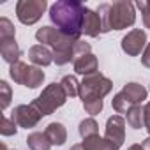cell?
Here are the masks:
<instances>
[{
	"mask_svg": "<svg viewBox=\"0 0 150 150\" xmlns=\"http://www.w3.org/2000/svg\"><path fill=\"white\" fill-rule=\"evenodd\" d=\"M83 14L85 6L76 0H60L50 7V18L53 25L65 35L80 39L81 27H83Z\"/></svg>",
	"mask_w": 150,
	"mask_h": 150,
	"instance_id": "6da1fadb",
	"label": "cell"
},
{
	"mask_svg": "<svg viewBox=\"0 0 150 150\" xmlns=\"http://www.w3.org/2000/svg\"><path fill=\"white\" fill-rule=\"evenodd\" d=\"M35 39L51 48L53 51V62L57 65H65L71 60H74V44L80 39H74L71 35H65L57 27H42L35 32Z\"/></svg>",
	"mask_w": 150,
	"mask_h": 150,
	"instance_id": "7a4b0ae2",
	"label": "cell"
},
{
	"mask_svg": "<svg viewBox=\"0 0 150 150\" xmlns=\"http://www.w3.org/2000/svg\"><path fill=\"white\" fill-rule=\"evenodd\" d=\"M103 21V34L110 30H124L136 21L134 4L127 0H118L113 4H101L97 9Z\"/></svg>",
	"mask_w": 150,
	"mask_h": 150,
	"instance_id": "3957f363",
	"label": "cell"
},
{
	"mask_svg": "<svg viewBox=\"0 0 150 150\" xmlns=\"http://www.w3.org/2000/svg\"><path fill=\"white\" fill-rule=\"evenodd\" d=\"M65 101H67V94H65L64 87H62L60 83H51V85H48V87L42 90V94H41L37 99H34L30 104L41 113V117H46V115H51V113H53L55 110H58L60 106H64Z\"/></svg>",
	"mask_w": 150,
	"mask_h": 150,
	"instance_id": "277c9868",
	"label": "cell"
},
{
	"mask_svg": "<svg viewBox=\"0 0 150 150\" xmlns=\"http://www.w3.org/2000/svg\"><path fill=\"white\" fill-rule=\"evenodd\" d=\"M113 88V83L110 78H106L104 74L96 72L90 76H85L83 81L80 83V97L81 101L87 99H103L104 96H108Z\"/></svg>",
	"mask_w": 150,
	"mask_h": 150,
	"instance_id": "5b68a950",
	"label": "cell"
},
{
	"mask_svg": "<svg viewBox=\"0 0 150 150\" xmlns=\"http://www.w3.org/2000/svg\"><path fill=\"white\" fill-rule=\"evenodd\" d=\"M46 7V0H20L16 4V16L23 25H34L41 20Z\"/></svg>",
	"mask_w": 150,
	"mask_h": 150,
	"instance_id": "8992f818",
	"label": "cell"
},
{
	"mask_svg": "<svg viewBox=\"0 0 150 150\" xmlns=\"http://www.w3.org/2000/svg\"><path fill=\"white\" fill-rule=\"evenodd\" d=\"M145 48H146V34L141 28H134L122 37V50H124V53H127L131 57L143 53Z\"/></svg>",
	"mask_w": 150,
	"mask_h": 150,
	"instance_id": "52a82bcc",
	"label": "cell"
},
{
	"mask_svg": "<svg viewBox=\"0 0 150 150\" xmlns=\"http://www.w3.org/2000/svg\"><path fill=\"white\" fill-rule=\"evenodd\" d=\"M11 118L20 125V127H25V129H32L39 124V120L42 118L41 113L32 106V104H20L13 110V115Z\"/></svg>",
	"mask_w": 150,
	"mask_h": 150,
	"instance_id": "ba28073f",
	"label": "cell"
},
{
	"mask_svg": "<svg viewBox=\"0 0 150 150\" xmlns=\"http://www.w3.org/2000/svg\"><path fill=\"white\" fill-rule=\"evenodd\" d=\"M104 138L108 141L115 143L118 148L124 145V141H125V120L122 118V115H113L108 118Z\"/></svg>",
	"mask_w": 150,
	"mask_h": 150,
	"instance_id": "9c48e42d",
	"label": "cell"
},
{
	"mask_svg": "<svg viewBox=\"0 0 150 150\" xmlns=\"http://www.w3.org/2000/svg\"><path fill=\"white\" fill-rule=\"evenodd\" d=\"M81 34H85L88 37H97L99 34H103V21H101V16H99L97 11H92L88 7H85Z\"/></svg>",
	"mask_w": 150,
	"mask_h": 150,
	"instance_id": "30bf717a",
	"label": "cell"
},
{
	"mask_svg": "<svg viewBox=\"0 0 150 150\" xmlns=\"http://www.w3.org/2000/svg\"><path fill=\"white\" fill-rule=\"evenodd\" d=\"M0 53L2 58L7 64H18L20 57H21V50L16 42V37H7V39H0Z\"/></svg>",
	"mask_w": 150,
	"mask_h": 150,
	"instance_id": "8fae6325",
	"label": "cell"
},
{
	"mask_svg": "<svg viewBox=\"0 0 150 150\" xmlns=\"http://www.w3.org/2000/svg\"><path fill=\"white\" fill-rule=\"evenodd\" d=\"M28 58L37 67H46L53 62V51H51V48H48L44 44H35L28 50Z\"/></svg>",
	"mask_w": 150,
	"mask_h": 150,
	"instance_id": "7c38bea8",
	"label": "cell"
},
{
	"mask_svg": "<svg viewBox=\"0 0 150 150\" xmlns=\"http://www.w3.org/2000/svg\"><path fill=\"white\" fill-rule=\"evenodd\" d=\"M97 58L94 53H88V55H83L80 58L74 60V71L78 74H83V76H90V74H96L97 72Z\"/></svg>",
	"mask_w": 150,
	"mask_h": 150,
	"instance_id": "4fadbf2b",
	"label": "cell"
},
{
	"mask_svg": "<svg viewBox=\"0 0 150 150\" xmlns=\"http://www.w3.org/2000/svg\"><path fill=\"white\" fill-rule=\"evenodd\" d=\"M122 92H124V96L131 101L132 106H139V104L146 99V94H148V90H146L143 85H139V83H127V85H124Z\"/></svg>",
	"mask_w": 150,
	"mask_h": 150,
	"instance_id": "5bb4252c",
	"label": "cell"
},
{
	"mask_svg": "<svg viewBox=\"0 0 150 150\" xmlns=\"http://www.w3.org/2000/svg\"><path fill=\"white\" fill-rule=\"evenodd\" d=\"M44 134L48 136L50 143H51V145H57V146H62V145L67 141V131H65L64 124H60V122H51V124H48Z\"/></svg>",
	"mask_w": 150,
	"mask_h": 150,
	"instance_id": "9a60e30c",
	"label": "cell"
},
{
	"mask_svg": "<svg viewBox=\"0 0 150 150\" xmlns=\"http://www.w3.org/2000/svg\"><path fill=\"white\" fill-rule=\"evenodd\" d=\"M81 146L85 150H118V146L111 141H108L106 138H101L99 134L97 136H90L87 139H83Z\"/></svg>",
	"mask_w": 150,
	"mask_h": 150,
	"instance_id": "2e32d148",
	"label": "cell"
},
{
	"mask_svg": "<svg viewBox=\"0 0 150 150\" xmlns=\"http://www.w3.org/2000/svg\"><path fill=\"white\" fill-rule=\"evenodd\" d=\"M27 145H28L30 150H50V148H51V143H50L48 136H46L44 132H39V131L28 134Z\"/></svg>",
	"mask_w": 150,
	"mask_h": 150,
	"instance_id": "e0dca14e",
	"label": "cell"
},
{
	"mask_svg": "<svg viewBox=\"0 0 150 150\" xmlns=\"http://www.w3.org/2000/svg\"><path fill=\"white\" fill-rule=\"evenodd\" d=\"M42 81H44V72H42V69L37 67V65H28L27 78H25V83L23 85L28 87V88H37V87L42 85Z\"/></svg>",
	"mask_w": 150,
	"mask_h": 150,
	"instance_id": "ac0fdd59",
	"label": "cell"
},
{
	"mask_svg": "<svg viewBox=\"0 0 150 150\" xmlns=\"http://www.w3.org/2000/svg\"><path fill=\"white\" fill-rule=\"evenodd\" d=\"M60 85L64 87L67 97H76V96H80V81L76 80V76H71V74H67V76L62 78Z\"/></svg>",
	"mask_w": 150,
	"mask_h": 150,
	"instance_id": "d6986e66",
	"label": "cell"
},
{
	"mask_svg": "<svg viewBox=\"0 0 150 150\" xmlns=\"http://www.w3.org/2000/svg\"><path fill=\"white\" fill-rule=\"evenodd\" d=\"M78 131H80V136L83 139H87L90 136H97L99 134V125H97V122L94 118H85V120L80 122V129Z\"/></svg>",
	"mask_w": 150,
	"mask_h": 150,
	"instance_id": "ffe728a7",
	"label": "cell"
},
{
	"mask_svg": "<svg viewBox=\"0 0 150 150\" xmlns=\"http://www.w3.org/2000/svg\"><path fill=\"white\" fill-rule=\"evenodd\" d=\"M127 124L132 129H141L145 125L143 124V108L141 106H132L127 111Z\"/></svg>",
	"mask_w": 150,
	"mask_h": 150,
	"instance_id": "44dd1931",
	"label": "cell"
},
{
	"mask_svg": "<svg viewBox=\"0 0 150 150\" xmlns=\"http://www.w3.org/2000/svg\"><path fill=\"white\" fill-rule=\"evenodd\" d=\"M27 71H28V65L23 64V62H18V64H13V65H11L9 74H11V78H13L16 83L23 85V83H25V78H27Z\"/></svg>",
	"mask_w": 150,
	"mask_h": 150,
	"instance_id": "7402d4cb",
	"label": "cell"
},
{
	"mask_svg": "<svg viewBox=\"0 0 150 150\" xmlns=\"http://www.w3.org/2000/svg\"><path fill=\"white\" fill-rule=\"evenodd\" d=\"M111 106H113V110L117 111V113H125L127 115V111L132 108V104H131V101L124 96V92H118L115 97H113V101H111Z\"/></svg>",
	"mask_w": 150,
	"mask_h": 150,
	"instance_id": "603a6c76",
	"label": "cell"
},
{
	"mask_svg": "<svg viewBox=\"0 0 150 150\" xmlns=\"http://www.w3.org/2000/svg\"><path fill=\"white\" fill-rule=\"evenodd\" d=\"M7 37H16L14 25L7 18H0V39H7Z\"/></svg>",
	"mask_w": 150,
	"mask_h": 150,
	"instance_id": "cb8c5ba5",
	"label": "cell"
},
{
	"mask_svg": "<svg viewBox=\"0 0 150 150\" xmlns=\"http://www.w3.org/2000/svg\"><path fill=\"white\" fill-rule=\"evenodd\" d=\"M81 103H83L85 111L90 113L92 117L103 111V99H87V101H81Z\"/></svg>",
	"mask_w": 150,
	"mask_h": 150,
	"instance_id": "d4e9b609",
	"label": "cell"
},
{
	"mask_svg": "<svg viewBox=\"0 0 150 150\" xmlns=\"http://www.w3.org/2000/svg\"><path fill=\"white\" fill-rule=\"evenodd\" d=\"M16 131H18V124L13 118L4 117L2 124H0V132H2V136H13V134H16Z\"/></svg>",
	"mask_w": 150,
	"mask_h": 150,
	"instance_id": "484cf974",
	"label": "cell"
},
{
	"mask_svg": "<svg viewBox=\"0 0 150 150\" xmlns=\"http://www.w3.org/2000/svg\"><path fill=\"white\" fill-rule=\"evenodd\" d=\"M0 99H2L0 106H2V110H6L13 99V92H11V87L7 85V81H0Z\"/></svg>",
	"mask_w": 150,
	"mask_h": 150,
	"instance_id": "4316f807",
	"label": "cell"
},
{
	"mask_svg": "<svg viewBox=\"0 0 150 150\" xmlns=\"http://www.w3.org/2000/svg\"><path fill=\"white\" fill-rule=\"evenodd\" d=\"M136 7L141 11V18H143L145 28H150V2L148 0H141V2H136Z\"/></svg>",
	"mask_w": 150,
	"mask_h": 150,
	"instance_id": "83f0119b",
	"label": "cell"
},
{
	"mask_svg": "<svg viewBox=\"0 0 150 150\" xmlns=\"http://www.w3.org/2000/svg\"><path fill=\"white\" fill-rule=\"evenodd\" d=\"M88 53H92V46L87 41H81L80 39L76 44H74V60L80 58V57H83V55H88Z\"/></svg>",
	"mask_w": 150,
	"mask_h": 150,
	"instance_id": "f1b7e54d",
	"label": "cell"
},
{
	"mask_svg": "<svg viewBox=\"0 0 150 150\" xmlns=\"http://www.w3.org/2000/svg\"><path fill=\"white\" fill-rule=\"evenodd\" d=\"M143 124H145V127L150 134V103H146L143 106Z\"/></svg>",
	"mask_w": 150,
	"mask_h": 150,
	"instance_id": "f546056e",
	"label": "cell"
},
{
	"mask_svg": "<svg viewBox=\"0 0 150 150\" xmlns=\"http://www.w3.org/2000/svg\"><path fill=\"white\" fill-rule=\"evenodd\" d=\"M141 64H143L145 67H150V42L146 44L145 51L141 53Z\"/></svg>",
	"mask_w": 150,
	"mask_h": 150,
	"instance_id": "4dcf8cb0",
	"label": "cell"
},
{
	"mask_svg": "<svg viewBox=\"0 0 150 150\" xmlns=\"http://www.w3.org/2000/svg\"><path fill=\"white\" fill-rule=\"evenodd\" d=\"M141 146H143L145 150H150V136H148L146 139H143V141H141Z\"/></svg>",
	"mask_w": 150,
	"mask_h": 150,
	"instance_id": "1f68e13d",
	"label": "cell"
},
{
	"mask_svg": "<svg viewBox=\"0 0 150 150\" xmlns=\"http://www.w3.org/2000/svg\"><path fill=\"white\" fill-rule=\"evenodd\" d=\"M127 150H145V148H143V146H141V143H139V145H131Z\"/></svg>",
	"mask_w": 150,
	"mask_h": 150,
	"instance_id": "d6a6232c",
	"label": "cell"
},
{
	"mask_svg": "<svg viewBox=\"0 0 150 150\" xmlns=\"http://www.w3.org/2000/svg\"><path fill=\"white\" fill-rule=\"evenodd\" d=\"M71 150H85L81 145H74V146H71Z\"/></svg>",
	"mask_w": 150,
	"mask_h": 150,
	"instance_id": "836d02e7",
	"label": "cell"
},
{
	"mask_svg": "<svg viewBox=\"0 0 150 150\" xmlns=\"http://www.w3.org/2000/svg\"><path fill=\"white\" fill-rule=\"evenodd\" d=\"M2 150H7V146H6V145H2Z\"/></svg>",
	"mask_w": 150,
	"mask_h": 150,
	"instance_id": "e575fe53",
	"label": "cell"
}]
</instances>
